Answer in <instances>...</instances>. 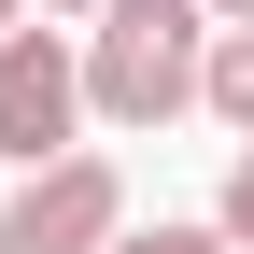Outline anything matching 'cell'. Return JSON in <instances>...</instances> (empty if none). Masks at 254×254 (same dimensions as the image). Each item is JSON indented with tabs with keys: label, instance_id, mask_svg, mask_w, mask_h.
<instances>
[{
	"label": "cell",
	"instance_id": "obj_1",
	"mask_svg": "<svg viewBox=\"0 0 254 254\" xmlns=\"http://www.w3.org/2000/svg\"><path fill=\"white\" fill-rule=\"evenodd\" d=\"M71 43H85V113L99 127L155 141L170 113H198V57H212L198 0H99V28H71Z\"/></svg>",
	"mask_w": 254,
	"mask_h": 254
},
{
	"label": "cell",
	"instance_id": "obj_2",
	"mask_svg": "<svg viewBox=\"0 0 254 254\" xmlns=\"http://www.w3.org/2000/svg\"><path fill=\"white\" fill-rule=\"evenodd\" d=\"M85 141V43L43 14L0 28V170H43V155Z\"/></svg>",
	"mask_w": 254,
	"mask_h": 254
},
{
	"label": "cell",
	"instance_id": "obj_3",
	"mask_svg": "<svg viewBox=\"0 0 254 254\" xmlns=\"http://www.w3.org/2000/svg\"><path fill=\"white\" fill-rule=\"evenodd\" d=\"M127 226V170H113V155H43V170H28L14 184V198H0V254H99Z\"/></svg>",
	"mask_w": 254,
	"mask_h": 254
},
{
	"label": "cell",
	"instance_id": "obj_4",
	"mask_svg": "<svg viewBox=\"0 0 254 254\" xmlns=\"http://www.w3.org/2000/svg\"><path fill=\"white\" fill-rule=\"evenodd\" d=\"M198 113L254 141V28H212V57H198Z\"/></svg>",
	"mask_w": 254,
	"mask_h": 254
},
{
	"label": "cell",
	"instance_id": "obj_5",
	"mask_svg": "<svg viewBox=\"0 0 254 254\" xmlns=\"http://www.w3.org/2000/svg\"><path fill=\"white\" fill-rule=\"evenodd\" d=\"M99 254H240V240H226V226H113Z\"/></svg>",
	"mask_w": 254,
	"mask_h": 254
},
{
	"label": "cell",
	"instance_id": "obj_6",
	"mask_svg": "<svg viewBox=\"0 0 254 254\" xmlns=\"http://www.w3.org/2000/svg\"><path fill=\"white\" fill-rule=\"evenodd\" d=\"M212 226H226V240H240V254H254V141H240V155H226V198H212Z\"/></svg>",
	"mask_w": 254,
	"mask_h": 254
},
{
	"label": "cell",
	"instance_id": "obj_7",
	"mask_svg": "<svg viewBox=\"0 0 254 254\" xmlns=\"http://www.w3.org/2000/svg\"><path fill=\"white\" fill-rule=\"evenodd\" d=\"M28 14H43V28H99V0H28Z\"/></svg>",
	"mask_w": 254,
	"mask_h": 254
},
{
	"label": "cell",
	"instance_id": "obj_8",
	"mask_svg": "<svg viewBox=\"0 0 254 254\" xmlns=\"http://www.w3.org/2000/svg\"><path fill=\"white\" fill-rule=\"evenodd\" d=\"M198 14H212V28H254V0H198Z\"/></svg>",
	"mask_w": 254,
	"mask_h": 254
},
{
	"label": "cell",
	"instance_id": "obj_9",
	"mask_svg": "<svg viewBox=\"0 0 254 254\" xmlns=\"http://www.w3.org/2000/svg\"><path fill=\"white\" fill-rule=\"evenodd\" d=\"M14 14H28V0H0V28H14Z\"/></svg>",
	"mask_w": 254,
	"mask_h": 254
}]
</instances>
